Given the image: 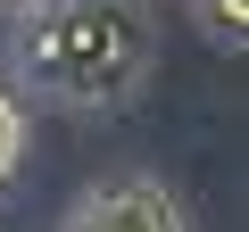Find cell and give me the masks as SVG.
Returning <instances> with one entry per match:
<instances>
[{"label":"cell","mask_w":249,"mask_h":232,"mask_svg":"<svg viewBox=\"0 0 249 232\" xmlns=\"http://www.w3.org/2000/svg\"><path fill=\"white\" fill-rule=\"evenodd\" d=\"M150 50L158 42L142 0H25L9 33V75H17V99L116 116L150 83Z\"/></svg>","instance_id":"6da1fadb"},{"label":"cell","mask_w":249,"mask_h":232,"mask_svg":"<svg viewBox=\"0 0 249 232\" xmlns=\"http://www.w3.org/2000/svg\"><path fill=\"white\" fill-rule=\"evenodd\" d=\"M58 232H191V215H183V199H175L166 182L124 174V182L83 191V199L67 207V224H58Z\"/></svg>","instance_id":"7a4b0ae2"},{"label":"cell","mask_w":249,"mask_h":232,"mask_svg":"<svg viewBox=\"0 0 249 232\" xmlns=\"http://www.w3.org/2000/svg\"><path fill=\"white\" fill-rule=\"evenodd\" d=\"M191 17H199V33H208L216 50L241 58V42H249V0H191Z\"/></svg>","instance_id":"3957f363"},{"label":"cell","mask_w":249,"mask_h":232,"mask_svg":"<svg viewBox=\"0 0 249 232\" xmlns=\"http://www.w3.org/2000/svg\"><path fill=\"white\" fill-rule=\"evenodd\" d=\"M25 141H34V125H25V99L0 83V191L17 182V166H25Z\"/></svg>","instance_id":"277c9868"},{"label":"cell","mask_w":249,"mask_h":232,"mask_svg":"<svg viewBox=\"0 0 249 232\" xmlns=\"http://www.w3.org/2000/svg\"><path fill=\"white\" fill-rule=\"evenodd\" d=\"M9 9H25V0H9Z\"/></svg>","instance_id":"5b68a950"}]
</instances>
